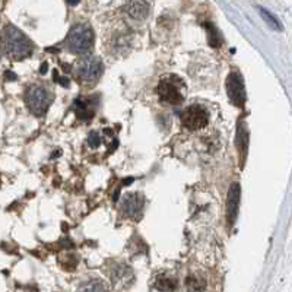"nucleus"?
Instances as JSON below:
<instances>
[{
    "label": "nucleus",
    "instance_id": "obj_1",
    "mask_svg": "<svg viewBox=\"0 0 292 292\" xmlns=\"http://www.w3.org/2000/svg\"><path fill=\"white\" fill-rule=\"evenodd\" d=\"M0 45L3 53L12 60H24L29 57L34 50L32 41L14 25H6L2 29Z\"/></svg>",
    "mask_w": 292,
    "mask_h": 292
},
{
    "label": "nucleus",
    "instance_id": "obj_2",
    "mask_svg": "<svg viewBox=\"0 0 292 292\" xmlns=\"http://www.w3.org/2000/svg\"><path fill=\"white\" fill-rule=\"evenodd\" d=\"M93 41H95V35L91 27H88L86 24H78L69 31L66 44L72 53L85 54L91 52Z\"/></svg>",
    "mask_w": 292,
    "mask_h": 292
},
{
    "label": "nucleus",
    "instance_id": "obj_3",
    "mask_svg": "<svg viewBox=\"0 0 292 292\" xmlns=\"http://www.w3.org/2000/svg\"><path fill=\"white\" fill-rule=\"evenodd\" d=\"M25 101L34 116H44L53 103V92L44 85H32L25 93Z\"/></svg>",
    "mask_w": 292,
    "mask_h": 292
},
{
    "label": "nucleus",
    "instance_id": "obj_4",
    "mask_svg": "<svg viewBox=\"0 0 292 292\" xmlns=\"http://www.w3.org/2000/svg\"><path fill=\"white\" fill-rule=\"evenodd\" d=\"M209 117H211L209 111L205 107L199 106V104H193V106L187 107L183 110L181 123L187 130L198 132V130H202L208 126Z\"/></svg>",
    "mask_w": 292,
    "mask_h": 292
},
{
    "label": "nucleus",
    "instance_id": "obj_5",
    "mask_svg": "<svg viewBox=\"0 0 292 292\" xmlns=\"http://www.w3.org/2000/svg\"><path fill=\"white\" fill-rule=\"evenodd\" d=\"M226 92L232 104H235L237 107H244L246 100H247V93H246L242 76L238 72L229 73V76L226 79Z\"/></svg>",
    "mask_w": 292,
    "mask_h": 292
},
{
    "label": "nucleus",
    "instance_id": "obj_6",
    "mask_svg": "<svg viewBox=\"0 0 292 292\" xmlns=\"http://www.w3.org/2000/svg\"><path fill=\"white\" fill-rule=\"evenodd\" d=\"M104 72V65L100 57H85L78 65V75L85 82H93L100 79Z\"/></svg>",
    "mask_w": 292,
    "mask_h": 292
},
{
    "label": "nucleus",
    "instance_id": "obj_7",
    "mask_svg": "<svg viewBox=\"0 0 292 292\" xmlns=\"http://www.w3.org/2000/svg\"><path fill=\"white\" fill-rule=\"evenodd\" d=\"M158 95H160L161 101L171 104V106H178L184 101V96L180 91V86L171 79L161 80L158 85Z\"/></svg>",
    "mask_w": 292,
    "mask_h": 292
},
{
    "label": "nucleus",
    "instance_id": "obj_8",
    "mask_svg": "<svg viewBox=\"0 0 292 292\" xmlns=\"http://www.w3.org/2000/svg\"><path fill=\"white\" fill-rule=\"evenodd\" d=\"M143 205L145 199L140 193H132V194H126L124 199L121 202V213L126 218L130 219H140L142 212H143Z\"/></svg>",
    "mask_w": 292,
    "mask_h": 292
},
{
    "label": "nucleus",
    "instance_id": "obj_9",
    "mask_svg": "<svg viewBox=\"0 0 292 292\" xmlns=\"http://www.w3.org/2000/svg\"><path fill=\"white\" fill-rule=\"evenodd\" d=\"M239 196H241V191H239V184L238 183H234L231 188H229V193H228V202H226V219H228V224L232 225L237 219V213H238V206H239Z\"/></svg>",
    "mask_w": 292,
    "mask_h": 292
},
{
    "label": "nucleus",
    "instance_id": "obj_10",
    "mask_svg": "<svg viewBox=\"0 0 292 292\" xmlns=\"http://www.w3.org/2000/svg\"><path fill=\"white\" fill-rule=\"evenodd\" d=\"M124 11L134 21H143L149 14V5L146 0H129Z\"/></svg>",
    "mask_w": 292,
    "mask_h": 292
},
{
    "label": "nucleus",
    "instance_id": "obj_11",
    "mask_svg": "<svg viewBox=\"0 0 292 292\" xmlns=\"http://www.w3.org/2000/svg\"><path fill=\"white\" fill-rule=\"evenodd\" d=\"M73 108L76 111V116L80 120H85V121H89L93 117V114H95V110L91 107V103L88 100H80V98L75 100Z\"/></svg>",
    "mask_w": 292,
    "mask_h": 292
},
{
    "label": "nucleus",
    "instance_id": "obj_12",
    "mask_svg": "<svg viewBox=\"0 0 292 292\" xmlns=\"http://www.w3.org/2000/svg\"><path fill=\"white\" fill-rule=\"evenodd\" d=\"M175 285H177V282H175L173 278L165 276V275L158 276L157 280H155V288H157L158 291H162V292L174 291V289H175Z\"/></svg>",
    "mask_w": 292,
    "mask_h": 292
},
{
    "label": "nucleus",
    "instance_id": "obj_13",
    "mask_svg": "<svg viewBox=\"0 0 292 292\" xmlns=\"http://www.w3.org/2000/svg\"><path fill=\"white\" fill-rule=\"evenodd\" d=\"M78 292H107V286L103 280L93 279V280L83 283Z\"/></svg>",
    "mask_w": 292,
    "mask_h": 292
},
{
    "label": "nucleus",
    "instance_id": "obj_14",
    "mask_svg": "<svg viewBox=\"0 0 292 292\" xmlns=\"http://www.w3.org/2000/svg\"><path fill=\"white\" fill-rule=\"evenodd\" d=\"M205 279H202L200 276L196 275H191V276H187L186 279V286L190 292H200L203 291L205 288Z\"/></svg>",
    "mask_w": 292,
    "mask_h": 292
},
{
    "label": "nucleus",
    "instance_id": "obj_15",
    "mask_svg": "<svg viewBox=\"0 0 292 292\" xmlns=\"http://www.w3.org/2000/svg\"><path fill=\"white\" fill-rule=\"evenodd\" d=\"M247 140H249V133L244 129L242 124H239L238 133H237V146L239 148L242 157H244V154H246V151H247Z\"/></svg>",
    "mask_w": 292,
    "mask_h": 292
},
{
    "label": "nucleus",
    "instance_id": "obj_16",
    "mask_svg": "<svg viewBox=\"0 0 292 292\" xmlns=\"http://www.w3.org/2000/svg\"><path fill=\"white\" fill-rule=\"evenodd\" d=\"M259 11H260L262 18L265 19V22L269 25V27L273 28V29H276V31H282V27H280L279 21L275 18V16H273V15L270 14L269 11H266L265 8H259Z\"/></svg>",
    "mask_w": 292,
    "mask_h": 292
},
{
    "label": "nucleus",
    "instance_id": "obj_17",
    "mask_svg": "<svg viewBox=\"0 0 292 292\" xmlns=\"http://www.w3.org/2000/svg\"><path fill=\"white\" fill-rule=\"evenodd\" d=\"M206 28H208V31H209V44H211L212 47H215V48L219 47L222 40H221V35H219V32L216 31V28L211 25V24H208Z\"/></svg>",
    "mask_w": 292,
    "mask_h": 292
},
{
    "label": "nucleus",
    "instance_id": "obj_18",
    "mask_svg": "<svg viewBox=\"0 0 292 292\" xmlns=\"http://www.w3.org/2000/svg\"><path fill=\"white\" fill-rule=\"evenodd\" d=\"M101 143V136H100V133L98 132H91L89 133V136H88V145L91 146V148H98Z\"/></svg>",
    "mask_w": 292,
    "mask_h": 292
},
{
    "label": "nucleus",
    "instance_id": "obj_19",
    "mask_svg": "<svg viewBox=\"0 0 292 292\" xmlns=\"http://www.w3.org/2000/svg\"><path fill=\"white\" fill-rule=\"evenodd\" d=\"M5 78H6L8 80H15L16 79V75H14L12 72H9V70H8V72H6V75H5Z\"/></svg>",
    "mask_w": 292,
    "mask_h": 292
},
{
    "label": "nucleus",
    "instance_id": "obj_20",
    "mask_svg": "<svg viewBox=\"0 0 292 292\" xmlns=\"http://www.w3.org/2000/svg\"><path fill=\"white\" fill-rule=\"evenodd\" d=\"M59 82H60V83H63V86H67V85H69V79H67V78H59Z\"/></svg>",
    "mask_w": 292,
    "mask_h": 292
},
{
    "label": "nucleus",
    "instance_id": "obj_21",
    "mask_svg": "<svg viewBox=\"0 0 292 292\" xmlns=\"http://www.w3.org/2000/svg\"><path fill=\"white\" fill-rule=\"evenodd\" d=\"M133 183V178L132 177H129V178H126V180H123V186H127V184H132Z\"/></svg>",
    "mask_w": 292,
    "mask_h": 292
},
{
    "label": "nucleus",
    "instance_id": "obj_22",
    "mask_svg": "<svg viewBox=\"0 0 292 292\" xmlns=\"http://www.w3.org/2000/svg\"><path fill=\"white\" fill-rule=\"evenodd\" d=\"M45 70H47V63H42V66H41V69H40V72L44 75L45 73Z\"/></svg>",
    "mask_w": 292,
    "mask_h": 292
},
{
    "label": "nucleus",
    "instance_id": "obj_23",
    "mask_svg": "<svg viewBox=\"0 0 292 292\" xmlns=\"http://www.w3.org/2000/svg\"><path fill=\"white\" fill-rule=\"evenodd\" d=\"M119 194H120V190L117 188V190H116V193H114V198H113V199H114V202H117V198H119Z\"/></svg>",
    "mask_w": 292,
    "mask_h": 292
},
{
    "label": "nucleus",
    "instance_id": "obj_24",
    "mask_svg": "<svg viewBox=\"0 0 292 292\" xmlns=\"http://www.w3.org/2000/svg\"><path fill=\"white\" fill-rule=\"evenodd\" d=\"M69 3H70V5H78L79 0H69Z\"/></svg>",
    "mask_w": 292,
    "mask_h": 292
}]
</instances>
